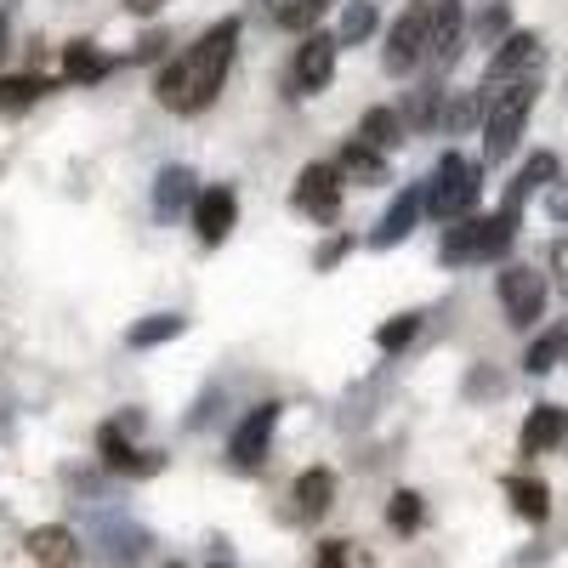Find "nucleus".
Wrapping results in <instances>:
<instances>
[{"label": "nucleus", "instance_id": "nucleus-10", "mask_svg": "<svg viewBox=\"0 0 568 568\" xmlns=\"http://www.w3.org/2000/svg\"><path fill=\"white\" fill-rule=\"evenodd\" d=\"M291 205L318 216V222H336L342 216V165H307L302 182H296V194H291Z\"/></svg>", "mask_w": 568, "mask_h": 568}, {"label": "nucleus", "instance_id": "nucleus-3", "mask_svg": "<svg viewBox=\"0 0 568 568\" xmlns=\"http://www.w3.org/2000/svg\"><path fill=\"white\" fill-rule=\"evenodd\" d=\"M535 80H517V85H500L489 98V114H484V160H506L517 149V136H524L529 114H535Z\"/></svg>", "mask_w": 568, "mask_h": 568}, {"label": "nucleus", "instance_id": "nucleus-27", "mask_svg": "<svg viewBox=\"0 0 568 568\" xmlns=\"http://www.w3.org/2000/svg\"><path fill=\"white\" fill-rule=\"evenodd\" d=\"M568 353V329H551V336H540L535 347H529V358H524V369L529 375H546V369H557V358Z\"/></svg>", "mask_w": 568, "mask_h": 568}, {"label": "nucleus", "instance_id": "nucleus-40", "mask_svg": "<svg viewBox=\"0 0 568 568\" xmlns=\"http://www.w3.org/2000/svg\"><path fill=\"white\" fill-rule=\"evenodd\" d=\"M0 40H7V23H0Z\"/></svg>", "mask_w": 568, "mask_h": 568}, {"label": "nucleus", "instance_id": "nucleus-21", "mask_svg": "<svg viewBox=\"0 0 568 568\" xmlns=\"http://www.w3.org/2000/svg\"><path fill=\"white\" fill-rule=\"evenodd\" d=\"M336 165H342V176H347V182H364V187H369V182H387V160L375 154L369 142H353V149H342V160H336Z\"/></svg>", "mask_w": 568, "mask_h": 568}, {"label": "nucleus", "instance_id": "nucleus-2", "mask_svg": "<svg viewBox=\"0 0 568 568\" xmlns=\"http://www.w3.org/2000/svg\"><path fill=\"white\" fill-rule=\"evenodd\" d=\"M511 233H517V211H495V216H460V227L444 233V262L466 267V262H495L511 251Z\"/></svg>", "mask_w": 568, "mask_h": 568}, {"label": "nucleus", "instance_id": "nucleus-12", "mask_svg": "<svg viewBox=\"0 0 568 568\" xmlns=\"http://www.w3.org/2000/svg\"><path fill=\"white\" fill-rule=\"evenodd\" d=\"M233 216H240V200H233V187H205V194L194 200V233L200 245H222Z\"/></svg>", "mask_w": 568, "mask_h": 568}, {"label": "nucleus", "instance_id": "nucleus-9", "mask_svg": "<svg viewBox=\"0 0 568 568\" xmlns=\"http://www.w3.org/2000/svg\"><path fill=\"white\" fill-rule=\"evenodd\" d=\"M426 23H433V0H415V7L393 23V34H387V74H409L426 58Z\"/></svg>", "mask_w": 568, "mask_h": 568}, {"label": "nucleus", "instance_id": "nucleus-39", "mask_svg": "<svg viewBox=\"0 0 568 568\" xmlns=\"http://www.w3.org/2000/svg\"><path fill=\"white\" fill-rule=\"evenodd\" d=\"M125 7H131V12H142V18H149L154 7H165V0H125Z\"/></svg>", "mask_w": 568, "mask_h": 568}, {"label": "nucleus", "instance_id": "nucleus-41", "mask_svg": "<svg viewBox=\"0 0 568 568\" xmlns=\"http://www.w3.org/2000/svg\"><path fill=\"white\" fill-rule=\"evenodd\" d=\"M562 444H568V433H562Z\"/></svg>", "mask_w": 568, "mask_h": 568}, {"label": "nucleus", "instance_id": "nucleus-26", "mask_svg": "<svg viewBox=\"0 0 568 568\" xmlns=\"http://www.w3.org/2000/svg\"><path fill=\"white\" fill-rule=\"evenodd\" d=\"M171 336H182V318H176V313H160V318H142L125 342H131V347H160V342H171Z\"/></svg>", "mask_w": 568, "mask_h": 568}, {"label": "nucleus", "instance_id": "nucleus-28", "mask_svg": "<svg viewBox=\"0 0 568 568\" xmlns=\"http://www.w3.org/2000/svg\"><path fill=\"white\" fill-rule=\"evenodd\" d=\"M324 7H329V0H267V12H273L284 29H307Z\"/></svg>", "mask_w": 568, "mask_h": 568}, {"label": "nucleus", "instance_id": "nucleus-7", "mask_svg": "<svg viewBox=\"0 0 568 568\" xmlns=\"http://www.w3.org/2000/svg\"><path fill=\"white\" fill-rule=\"evenodd\" d=\"M500 307H506L511 329H529L546 313V278L535 267H506L500 273Z\"/></svg>", "mask_w": 568, "mask_h": 568}, {"label": "nucleus", "instance_id": "nucleus-31", "mask_svg": "<svg viewBox=\"0 0 568 568\" xmlns=\"http://www.w3.org/2000/svg\"><path fill=\"white\" fill-rule=\"evenodd\" d=\"M478 114H489V103L478 98V91H466V98H460V103H455V109L444 114V125H449V131L460 136V131H471V125H478Z\"/></svg>", "mask_w": 568, "mask_h": 568}, {"label": "nucleus", "instance_id": "nucleus-33", "mask_svg": "<svg viewBox=\"0 0 568 568\" xmlns=\"http://www.w3.org/2000/svg\"><path fill=\"white\" fill-rule=\"evenodd\" d=\"M347 251H353V240H347V233H342V240H324V245H318V256H313V262H318V267H336V262H342V256H347Z\"/></svg>", "mask_w": 568, "mask_h": 568}, {"label": "nucleus", "instance_id": "nucleus-15", "mask_svg": "<svg viewBox=\"0 0 568 568\" xmlns=\"http://www.w3.org/2000/svg\"><path fill=\"white\" fill-rule=\"evenodd\" d=\"M329 500H336V478H329L324 466L302 471L296 489H291V511H296V524H318V517L329 511Z\"/></svg>", "mask_w": 568, "mask_h": 568}, {"label": "nucleus", "instance_id": "nucleus-36", "mask_svg": "<svg viewBox=\"0 0 568 568\" xmlns=\"http://www.w3.org/2000/svg\"><path fill=\"white\" fill-rule=\"evenodd\" d=\"M160 52H165V34H142L131 58H136V63H149V58H160Z\"/></svg>", "mask_w": 568, "mask_h": 568}, {"label": "nucleus", "instance_id": "nucleus-19", "mask_svg": "<svg viewBox=\"0 0 568 568\" xmlns=\"http://www.w3.org/2000/svg\"><path fill=\"white\" fill-rule=\"evenodd\" d=\"M546 182H557V154H529V165L517 171L511 187H506V211H524V200L540 194Z\"/></svg>", "mask_w": 568, "mask_h": 568}, {"label": "nucleus", "instance_id": "nucleus-1", "mask_svg": "<svg viewBox=\"0 0 568 568\" xmlns=\"http://www.w3.org/2000/svg\"><path fill=\"white\" fill-rule=\"evenodd\" d=\"M233 45H240V23H216L211 34H200V45L187 58H176L160 80H154V98L171 109V114H200L222 98L227 85V69H233Z\"/></svg>", "mask_w": 568, "mask_h": 568}, {"label": "nucleus", "instance_id": "nucleus-11", "mask_svg": "<svg viewBox=\"0 0 568 568\" xmlns=\"http://www.w3.org/2000/svg\"><path fill=\"white\" fill-rule=\"evenodd\" d=\"M460 0H433V23H426V63L433 69H449L460 58Z\"/></svg>", "mask_w": 568, "mask_h": 568}, {"label": "nucleus", "instance_id": "nucleus-23", "mask_svg": "<svg viewBox=\"0 0 568 568\" xmlns=\"http://www.w3.org/2000/svg\"><path fill=\"white\" fill-rule=\"evenodd\" d=\"M63 74H69V80H103V74H109V58H103L91 40H74L69 52H63Z\"/></svg>", "mask_w": 568, "mask_h": 568}, {"label": "nucleus", "instance_id": "nucleus-4", "mask_svg": "<svg viewBox=\"0 0 568 568\" xmlns=\"http://www.w3.org/2000/svg\"><path fill=\"white\" fill-rule=\"evenodd\" d=\"M478 194H484L478 165L460 160V154H444L438 171H433V182H426V211H433L438 222H460L471 205H478Z\"/></svg>", "mask_w": 568, "mask_h": 568}, {"label": "nucleus", "instance_id": "nucleus-35", "mask_svg": "<svg viewBox=\"0 0 568 568\" xmlns=\"http://www.w3.org/2000/svg\"><path fill=\"white\" fill-rule=\"evenodd\" d=\"M500 34H506V12L495 7V12H484V18H478V40H500Z\"/></svg>", "mask_w": 568, "mask_h": 568}, {"label": "nucleus", "instance_id": "nucleus-34", "mask_svg": "<svg viewBox=\"0 0 568 568\" xmlns=\"http://www.w3.org/2000/svg\"><path fill=\"white\" fill-rule=\"evenodd\" d=\"M318 568H347V540H324L318 546Z\"/></svg>", "mask_w": 568, "mask_h": 568}, {"label": "nucleus", "instance_id": "nucleus-32", "mask_svg": "<svg viewBox=\"0 0 568 568\" xmlns=\"http://www.w3.org/2000/svg\"><path fill=\"white\" fill-rule=\"evenodd\" d=\"M393 529L398 535H415L420 529V495H409V489L393 495Z\"/></svg>", "mask_w": 568, "mask_h": 568}, {"label": "nucleus", "instance_id": "nucleus-17", "mask_svg": "<svg viewBox=\"0 0 568 568\" xmlns=\"http://www.w3.org/2000/svg\"><path fill=\"white\" fill-rule=\"evenodd\" d=\"M187 200H200V182H194V171H187V165L160 171V182H154V211H160V222L182 216V205H187Z\"/></svg>", "mask_w": 568, "mask_h": 568}, {"label": "nucleus", "instance_id": "nucleus-29", "mask_svg": "<svg viewBox=\"0 0 568 568\" xmlns=\"http://www.w3.org/2000/svg\"><path fill=\"white\" fill-rule=\"evenodd\" d=\"M438 103H444V91H438V85H420L415 98H409V109H404V125H409V131H426V125L438 120Z\"/></svg>", "mask_w": 568, "mask_h": 568}, {"label": "nucleus", "instance_id": "nucleus-25", "mask_svg": "<svg viewBox=\"0 0 568 568\" xmlns=\"http://www.w3.org/2000/svg\"><path fill=\"white\" fill-rule=\"evenodd\" d=\"M40 91H45V80H34V74H7V80H0V114L29 109Z\"/></svg>", "mask_w": 568, "mask_h": 568}, {"label": "nucleus", "instance_id": "nucleus-16", "mask_svg": "<svg viewBox=\"0 0 568 568\" xmlns=\"http://www.w3.org/2000/svg\"><path fill=\"white\" fill-rule=\"evenodd\" d=\"M23 546H29V557H34L40 568H80V540H74L63 524H45V529H34Z\"/></svg>", "mask_w": 568, "mask_h": 568}, {"label": "nucleus", "instance_id": "nucleus-30", "mask_svg": "<svg viewBox=\"0 0 568 568\" xmlns=\"http://www.w3.org/2000/svg\"><path fill=\"white\" fill-rule=\"evenodd\" d=\"M415 329H420V313H404V318H393V324L375 329V342H382V353H398V347L415 342Z\"/></svg>", "mask_w": 568, "mask_h": 568}, {"label": "nucleus", "instance_id": "nucleus-8", "mask_svg": "<svg viewBox=\"0 0 568 568\" xmlns=\"http://www.w3.org/2000/svg\"><path fill=\"white\" fill-rule=\"evenodd\" d=\"M336 34H307L296 45V63H291V98H313V91L329 85V74H336Z\"/></svg>", "mask_w": 568, "mask_h": 568}, {"label": "nucleus", "instance_id": "nucleus-13", "mask_svg": "<svg viewBox=\"0 0 568 568\" xmlns=\"http://www.w3.org/2000/svg\"><path fill=\"white\" fill-rule=\"evenodd\" d=\"M98 455H103L109 471H131V478H149V471L165 466V455L131 449V444H125V426H103V433H98Z\"/></svg>", "mask_w": 568, "mask_h": 568}, {"label": "nucleus", "instance_id": "nucleus-24", "mask_svg": "<svg viewBox=\"0 0 568 568\" xmlns=\"http://www.w3.org/2000/svg\"><path fill=\"white\" fill-rule=\"evenodd\" d=\"M375 34V7H369V0H347V7H342V29H336V40L342 45H364Z\"/></svg>", "mask_w": 568, "mask_h": 568}, {"label": "nucleus", "instance_id": "nucleus-5", "mask_svg": "<svg viewBox=\"0 0 568 568\" xmlns=\"http://www.w3.org/2000/svg\"><path fill=\"white\" fill-rule=\"evenodd\" d=\"M273 426H278V404H256L227 438V460L240 471H262L267 466V449H273Z\"/></svg>", "mask_w": 568, "mask_h": 568}, {"label": "nucleus", "instance_id": "nucleus-37", "mask_svg": "<svg viewBox=\"0 0 568 568\" xmlns=\"http://www.w3.org/2000/svg\"><path fill=\"white\" fill-rule=\"evenodd\" d=\"M546 211H551L557 222H568V182H557L551 194H546Z\"/></svg>", "mask_w": 568, "mask_h": 568}, {"label": "nucleus", "instance_id": "nucleus-18", "mask_svg": "<svg viewBox=\"0 0 568 568\" xmlns=\"http://www.w3.org/2000/svg\"><path fill=\"white\" fill-rule=\"evenodd\" d=\"M562 433H568V415H562L557 404H540V409L524 420V455H546V449H557Z\"/></svg>", "mask_w": 568, "mask_h": 568}, {"label": "nucleus", "instance_id": "nucleus-38", "mask_svg": "<svg viewBox=\"0 0 568 568\" xmlns=\"http://www.w3.org/2000/svg\"><path fill=\"white\" fill-rule=\"evenodd\" d=\"M551 273H557L562 291H568V240H557V245H551Z\"/></svg>", "mask_w": 568, "mask_h": 568}, {"label": "nucleus", "instance_id": "nucleus-14", "mask_svg": "<svg viewBox=\"0 0 568 568\" xmlns=\"http://www.w3.org/2000/svg\"><path fill=\"white\" fill-rule=\"evenodd\" d=\"M420 211H426V194H415V187H404V194H398V200L387 205V216L375 222V233H369V245H375V251H387V245H404Z\"/></svg>", "mask_w": 568, "mask_h": 568}, {"label": "nucleus", "instance_id": "nucleus-6", "mask_svg": "<svg viewBox=\"0 0 568 568\" xmlns=\"http://www.w3.org/2000/svg\"><path fill=\"white\" fill-rule=\"evenodd\" d=\"M540 34H506L500 40V52L489 58V69H484V85L489 91H500V85H517V80H535L540 74Z\"/></svg>", "mask_w": 568, "mask_h": 568}, {"label": "nucleus", "instance_id": "nucleus-20", "mask_svg": "<svg viewBox=\"0 0 568 568\" xmlns=\"http://www.w3.org/2000/svg\"><path fill=\"white\" fill-rule=\"evenodd\" d=\"M506 495L517 506V517H529V524H546V511H551V489L540 478H506Z\"/></svg>", "mask_w": 568, "mask_h": 568}, {"label": "nucleus", "instance_id": "nucleus-22", "mask_svg": "<svg viewBox=\"0 0 568 568\" xmlns=\"http://www.w3.org/2000/svg\"><path fill=\"white\" fill-rule=\"evenodd\" d=\"M358 142H369V149H398V142H404V114L369 109V114L358 120Z\"/></svg>", "mask_w": 568, "mask_h": 568}]
</instances>
